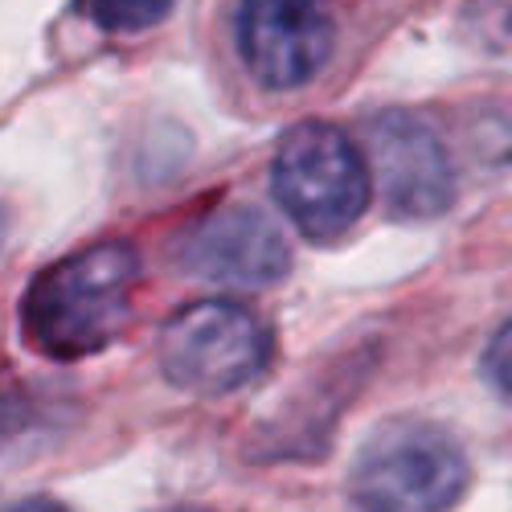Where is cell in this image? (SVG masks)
<instances>
[{
    "label": "cell",
    "mask_w": 512,
    "mask_h": 512,
    "mask_svg": "<svg viewBox=\"0 0 512 512\" xmlns=\"http://www.w3.org/2000/svg\"><path fill=\"white\" fill-rule=\"evenodd\" d=\"M140 254L127 242H99L37 271L21 295L25 345L50 361L95 357L132 320Z\"/></svg>",
    "instance_id": "1"
},
{
    "label": "cell",
    "mask_w": 512,
    "mask_h": 512,
    "mask_svg": "<svg viewBox=\"0 0 512 512\" xmlns=\"http://www.w3.org/2000/svg\"><path fill=\"white\" fill-rule=\"evenodd\" d=\"M467 488V455L435 422L390 418L361 447L349 500L353 512H447Z\"/></svg>",
    "instance_id": "2"
},
{
    "label": "cell",
    "mask_w": 512,
    "mask_h": 512,
    "mask_svg": "<svg viewBox=\"0 0 512 512\" xmlns=\"http://www.w3.org/2000/svg\"><path fill=\"white\" fill-rule=\"evenodd\" d=\"M271 189L304 238L332 242L369 205V164L345 127L304 119L275 148Z\"/></svg>",
    "instance_id": "3"
},
{
    "label": "cell",
    "mask_w": 512,
    "mask_h": 512,
    "mask_svg": "<svg viewBox=\"0 0 512 512\" xmlns=\"http://www.w3.org/2000/svg\"><path fill=\"white\" fill-rule=\"evenodd\" d=\"M271 361V332L234 300H197L160 328V369L177 390L222 398L250 386Z\"/></svg>",
    "instance_id": "4"
},
{
    "label": "cell",
    "mask_w": 512,
    "mask_h": 512,
    "mask_svg": "<svg viewBox=\"0 0 512 512\" xmlns=\"http://www.w3.org/2000/svg\"><path fill=\"white\" fill-rule=\"evenodd\" d=\"M332 17L324 0H242L238 54L267 91H295L332 58Z\"/></svg>",
    "instance_id": "5"
},
{
    "label": "cell",
    "mask_w": 512,
    "mask_h": 512,
    "mask_svg": "<svg viewBox=\"0 0 512 512\" xmlns=\"http://www.w3.org/2000/svg\"><path fill=\"white\" fill-rule=\"evenodd\" d=\"M177 259L205 283L271 287L291 271V246L263 209L218 205L181 234Z\"/></svg>",
    "instance_id": "6"
},
{
    "label": "cell",
    "mask_w": 512,
    "mask_h": 512,
    "mask_svg": "<svg viewBox=\"0 0 512 512\" xmlns=\"http://www.w3.org/2000/svg\"><path fill=\"white\" fill-rule=\"evenodd\" d=\"M377 189L398 218H439L455 201V168L443 140L410 111H386L369 127Z\"/></svg>",
    "instance_id": "7"
},
{
    "label": "cell",
    "mask_w": 512,
    "mask_h": 512,
    "mask_svg": "<svg viewBox=\"0 0 512 512\" xmlns=\"http://www.w3.org/2000/svg\"><path fill=\"white\" fill-rule=\"evenodd\" d=\"M177 0H91V17L107 33H140L160 25Z\"/></svg>",
    "instance_id": "8"
},
{
    "label": "cell",
    "mask_w": 512,
    "mask_h": 512,
    "mask_svg": "<svg viewBox=\"0 0 512 512\" xmlns=\"http://www.w3.org/2000/svg\"><path fill=\"white\" fill-rule=\"evenodd\" d=\"M37 422H41L37 402H29L25 394H0V451L29 435Z\"/></svg>",
    "instance_id": "9"
},
{
    "label": "cell",
    "mask_w": 512,
    "mask_h": 512,
    "mask_svg": "<svg viewBox=\"0 0 512 512\" xmlns=\"http://www.w3.org/2000/svg\"><path fill=\"white\" fill-rule=\"evenodd\" d=\"M508 336H512V328L500 324V332L488 340V353H484V377L500 398H508Z\"/></svg>",
    "instance_id": "10"
},
{
    "label": "cell",
    "mask_w": 512,
    "mask_h": 512,
    "mask_svg": "<svg viewBox=\"0 0 512 512\" xmlns=\"http://www.w3.org/2000/svg\"><path fill=\"white\" fill-rule=\"evenodd\" d=\"M5 512H70V508L58 504V500H50V496H29V500H17V504L5 508Z\"/></svg>",
    "instance_id": "11"
},
{
    "label": "cell",
    "mask_w": 512,
    "mask_h": 512,
    "mask_svg": "<svg viewBox=\"0 0 512 512\" xmlns=\"http://www.w3.org/2000/svg\"><path fill=\"white\" fill-rule=\"evenodd\" d=\"M5 234H9V213H5V205H0V246H5Z\"/></svg>",
    "instance_id": "12"
},
{
    "label": "cell",
    "mask_w": 512,
    "mask_h": 512,
    "mask_svg": "<svg viewBox=\"0 0 512 512\" xmlns=\"http://www.w3.org/2000/svg\"><path fill=\"white\" fill-rule=\"evenodd\" d=\"M168 512H193V508H168Z\"/></svg>",
    "instance_id": "13"
}]
</instances>
